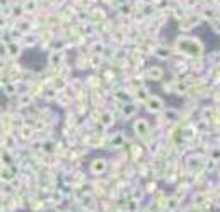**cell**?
Here are the masks:
<instances>
[{
	"mask_svg": "<svg viewBox=\"0 0 220 212\" xmlns=\"http://www.w3.org/2000/svg\"><path fill=\"white\" fill-rule=\"evenodd\" d=\"M9 53L12 56L19 55V46H17V45H10V46H9Z\"/></svg>",
	"mask_w": 220,
	"mask_h": 212,
	"instance_id": "2",
	"label": "cell"
},
{
	"mask_svg": "<svg viewBox=\"0 0 220 212\" xmlns=\"http://www.w3.org/2000/svg\"><path fill=\"white\" fill-rule=\"evenodd\" d=\"M9 4V0H0V5H7Z\"/></svg>",
	"mask_w": 220,
	"mask_h": 212,
	"instance_id": "4",
	"label": "cell"
},
{
	"mask_svg": "<svg viewBox=\"0 0 220 212\" xmlns=\"http://www.w3.org/2000/svg\"><path fill=\"white\" fill-rule=\"evenodd\" d=\"M36 7V4L34 2H33V0H27L26 4H24V10H26V12H29V10H33Z\"/></svg>",
	"mask_w": 220,
	"mask_h": 212,
	"instance_id": "1",
	"label": "cell"
},
{
	"mask_svg": "<svg viewBox=\"0 0 220 212\" xmlns=\"http://www.w3.org/2000/svg\"><path fill=\"white\" fill-rule=\"evenodd\" d=\"M5 26V17H0V27Z\"/></svg>",
	"mask_w": 220,
	"mask_h": 212,
	"instance_id": "3",
	"label": "cell"
}]
</instances>
